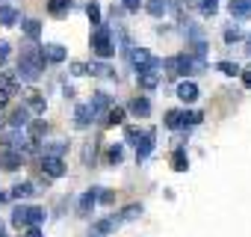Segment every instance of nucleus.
I'll use <instances>...</instances> for the list:
<instances>
[{"label":"nucleus","mask_w":251,"mask_h":237,"mask_svg":"<svg viewBox=\"0 0 251 237\" xmlns=\"http://www.w3.org/2000/svg\"><path fill=\"white\" fill-rule=\"evenodd\" d=\"M42 71H45L42 48H36V45L24 48V51H21V59H18V80L33 83V80H39V77H42Z\"/></svg>","instance_id":"f257e3e1"},{"label":"nucleus","mask_w":251,"mask_h":237,"mask_svg":"<svg viewBox=\"0 0 251 237\" xmlns=\"http://www.w3.org/2000/svg\"><path fill=\"white\" fill-rule=\"evenodd\" d=\"M92 51H95L100 59H106V57H112V54H115V42H112L109 27H103V24H98V27H95V33H92Z\"/></svg>","instance_id":"f03ea898"},{"label":"nucleus","mask_w":251,"mask_h":237,"mask_svg":"<svg viewBox=\"0 0 251 237\" xmlns=\"http://www.w3.org/2000/svg\"><path fill=\"white\" fill-rule=\"evenodd\" d=\"M157 68H163V59H154V57H151V62L136 71L142 89H157V83H160V71H157Z\"/></svg>","instance_id":"7ed1b4c3"},{"label":"nucleus","mask_w":251,"mask_h":237,"mask_svg":"<svg viewBox=\"0 0 251 237\" xmlns=\"http://www.w3.org/2000/svg\"><path fill=\"white\" fill-rule=\"evenodd\" d=\"M3 143H6V148H9V151H21V148H30V143H33V140H30L21 128H12V131L3 137Z\"/></svg>","instance_id":"20e7f679"},{"label":"nucleus","mask_w":251,"mask_h":237,"mask_svg":"<svg viewBox=\"0 0 251 237\" xmlns=\"http://www.w3.org/2000/svg\"><path fill=\"white\" fill-rule=\"evenodd\" d=\"M42 172H45L48 178H62V175H65V160L45 154V157H42Z\"/></svg>","instance_id":"39448f33"},{"label":"nucleus","mask_w":251,"mask_h":237,"mask_svg":"<svg viewBox=\"0 0 251 237\" xmlns=\"http://www.w3.org/2000/svg\"><path fill=\"white\" fill-rule=\"evenodd\" d=\"M166 68H169L172 74H189V71H192V59H189V57H169V59H166Z\"/></svg>","instance_id":"423d86ee"},{"label":"nucleus","mask_w":251,"mask_h":237,"mask_svg":"<svg viewBox=\"0 0 251 237\" xmlns=\"http://www.w3.org/2000/svg\"><path fill=\"white\" fill-rule=\"evenodd\" d=\"M42 57H45V62H65V57H68V51L62 48V45H45L42 48Z\"/></svg>","instance_id":"0eeeda50"},{"label":"nucleus","mask_w":251,"mask_h":237,"mask_svg":"<svg viewBox=\"0 0 251 237\" xmlns=\"http://www.w3.org/2000/svg\"><path fill=\"white\" fill-rule=\"evenodd\" d=\"M21 163H24V157H21V151H3L0 154V166H3L6 172H15V169H21Z\"/></svg>","instance_id":"6e6552de"},{"label":"nucleus","mask_w":251,"mask_h":237,"mask_svg":"<svg viewBox=\"0 0 251 237\" xmlns=\"http://www.w3.org/2000/svg\"><path fill=\"white\" fill-rule=\"evenodd\" d=\"M177 98H180V101H186V104L198 101V86H195L192 80H183V83L177 86Z\"/></svg>","instance_id":"1a4fd4ad"},{"label":"nucleus","mask_w":251,"mask_h":237,"mask_svg":"<svg viewBox=\"0 0 251 237\" xmlns=\"http://www.w3.org/2000/svg\"><path fill=\"white\" fill-rule=\"evenodd\" d=\"M74 118H77V128H89V125L95 122V113H92L89 104H80L77 113H74Z\"/></svg>","instance_id":"9d476101"},{"label":"nucleus","mask_w":251,"mask_h":237,"mask_svg":"<svg viewBox=\"0 0 251 237\" xmlns=\"http://www.w3.org/2000/svg\"><path fill=\"white\" fill-rule=\"evenodd\" d=\"M9 125H12V128H27V125H30V110H27V107H18V110L9 116Z\"/></svg>","instance_id":"9b49d317"},{"label":"nucleus","mask_w":251,"mask_h":237,"mask_svg":"<svg viewBox=\"0 0 251 237\" xmlns=\"http://www.w3.org/2000/svg\"><path fill=\"white\" fill-rule=\"evenodd\" d=\"M89 107H92V113H95V116L106 113V107H109V95H106V92H95V95H92V104H89Z\"/></svg>","instance_id":"f8f14e48"},{"label":"nucleus","mask_w":251,"mask_h":237,"mask_svg":"<svg viewBox=\"0 0 251 237\" xmlns=\"http://www.w3.org/2000/svg\"><path fill=\"white\" fill-rule=\"evenodd\" d=\"M95 205H98V187H92V190H86L80 196V213H89Z\"/></svg>","instance_id":"ddd939ff"},{"label":"nucleus","mask_w":251,"mask_h":237,"mask_svg":"<svg viewBox=\"0 0 251 237\" xmlns=\"http://www.w3.org/2000/svg\"><path fill=\"white\" fill-rule=\"evenodd\" d=\"M139 148H136V160H145L151 151H154V134H145L142 137V143H136Z\"/></svg>","instance_id":"4468645a"},{"label":"nucleus","mask_w":251,"mask_h":237,"mask_svg":"<svg viewBox=\"0 0 251 237\" xmlns=\"http://www.w3.org/2000/svg\"><path fill=\"white\" fill-rule=\"evenodd\" d=\"M68 9H71V0H48V12L56 18H62Z\"/></svg>","instance_id":"2eb2a0df"},{"label":"nucleus","mask_w":251,"mask_h":237,"mask_svg":"<svg viewBox=\"0 0 251 237\" xmlns=\"http://www.w3.org/2000/svg\"><path fill=\"white\" fill-rule=\"evenodd\" d=\"M130 113H133V116H148V113H151V101L142 98V95L133 98V101H130Z\"/></svg>","instance_id":"dca6fc26"},{"label":"nucleus","mask_w":251,"mask_h":237,"mask_svg":"<svg viewBox=\"0 0 251 237\" xmlns=\"http://www.w3.org/2000/svg\"><path fill=\"white\" fill-rule=\"evenodd\" d=\"M33 193H36V184H30V181H24V184H15V187H12V199H18V202H21V199H30Z\"/></svg>","instance_id":"f3484780"},{"label":"nucleus","mask_w":251,"mask_h":237,"mask_svg":"<svg viewBox=\"0 0 251 237\" xmlns=\"http://www.w3.org/2000/svg\"><path fill=\"white\" fill-rule=\"evenodd\" d=\"M172 166H175L177 172H186V166H189V157H186V148H175V154H172Z\"/></svg>","instance_id":"a211bd4d"},{"label":"nucleus","mask_w":251,"mask_h":237,"mask_svg":"<svg viewBox=\"0 0 251 237\" xmlns=\"http://www.w3.org/2000/svg\"><path fill=\"white\" fill-rule=\"evenodd\" d=\"M12 222L21 228V225H30V207L27 205H18L15 210H12Z\"/></svg>","instance_id":"6ab92c4d"},{"label":"nucleus","mask_w":251,"mask_h":237,"mask_svg":"<svg viewBox=\"0 0 251 237\" xmlns=\"http://www.w3.org/2000/svg\"><path fill=\"white\" fill-rule=\"evenodd\" d=\"M227 9H230V15L242 18V15H248V12H251V3H248V0H230Z\"/></svg>","instance_id":"aec40b11"},{"label":"nucleus","mask_w":251,"mask_h":237,"mask_svg":"<svg viewBox=\"0 0 251 237\" xmlns=\"http://www.w3.org/2000/svg\"><path fill=\"white\" fill-rule=\"evenodd\" d=\"M166 128H172V131L183 128V113H180V110H169V113H166Z\"/></svg>","instance_id":"412c9836"},{"label":"nucleus","mask_w":251,"mask_h":237,"mask_svg":"<svg viewBox=\"0 0 251 237\" xmlns=\"http://www.w3.org/2000/svg\"><path fill=\"white\" fill-rule=\"evenodd\" d=\"M142 216V205H127L121 210V216H118V222H130V219H139Z\"/></svg>","instance_id":"4be33fe9"},{"label":"nucleus","mask_w":251,"mask_h":237,"mask_svg":"<svg viewBox=\"0 0 251 237\" xmlns=\"http://www.w3.org/2000/svg\"><path fill=\"white\" fill-rule=\"evenodd\" d=\"M21 30H24L30 39H39V36H42V24H39L36 18H27V21L21 24Z\"/></svg>","instance_id":"5701e85b"},{"label":"nucleus","mask_w":251,"mask_h":237,"mask_svg":"<svg viewBox=\"0 0 251 237\" xmlns=\"http://www.w3.org/2000/svg\"><path fill=\"white\" fill-rule=\"evenodd\" d=\"M130 59H133V65H136V68H145V65L151 62V54H148L145 48H136V51L130 54Z\"/></svg>","instance_id":"b1692460"},{"label":"nucleus","mask_w":251,"mask_h":237,"mask_svg":"<svg viewBox=\"0 0 251 237\" xmlns=\"http://www.w3.org/2000/svg\"><path fill=\"white\" fill-rule=\"evenodd\" d=\"M18 21V12L12 9V6H0V24H3V27H12Z\"/></svg>","instance_id":"393cba45"},{"label":"nucleus","mask_w":251,"mask_h":237,"mask_svg":"<svg viewBox=\"0 0 251 237\" xmlns=\"http://www.w3.org/2000/svg\"><path fill=\"white\" fill-rule=\"evenodd\" d=\"M154 18H160V15H166V9H169V3L166 0H148V6H145Z\"/></svg>","instance_id":"a878e982"},{"label":"nucleus","mask_w":251,"mask_h":237,"mask_svg":"<svg viewBox=\"0 0 251 237\" xmlns=\"http://www.w3.org/2000/svg\"><path fill=\"white\" fill-rule=\"evenodd\" d=\"M121 122H124V110L121 107L106 110V125H121Z\"/></svg>","instance_id":"bb28decb"},{"label":"nucleus","mask_w":251,"mask_h":237,"mask_svg":"<svg viewBox=\"0 0 251 237\" xmlns=\"http://www.w3.org/2000/svg\"><path fill=\"white\" fill-rule=\"evenodd\" d=\"M198 9L204 15H216L219 12V0H198Z\"/></svg>","instance_id":"cd10ccee"},{"label":"nucleus","mask_w":251,"mask_h":237,"mask_svg":"<svg viewBox=\"0 0 251 237\" xmlns=\"http://www.w3.org/2000/svg\"><path fill=\"white\" fill-rule=\"evenodd\" d=\"M65 151H68V143H50L45 148V154H50V157H62Z\"/></svg>","instance_id":"c85d7f7f"},{"label":"nucleus","mask_w":251,"mask_h":237,"mask_svg":"<svg viewBox=\"0 0 251 237\" xmlns=\"http://www.w3.org/2000/svg\"><path fill=\"white\" fill-rule=\"evenodd\" d=\"M219 71H222V74H227V77H236L242 68H239L236 62H219Z\"/></svg>","instance_id":"c756f323"},{"label":"nucleus","mask_w":251,"mask_h":237,"mask_svg":"<svg viewBox=\"0 0 251 237\" xmlns=\"http://www.w3.org/2000/svg\"><path fill=\"white\" fill-rule=\"evenodd\" d=\"M86 15H89L92 24H100V6H98V3H89V6H86Z\"/></svg>","instance_id":"7c9ffc66"},{"label":"nucleus","mask_w":251,"mask_h":237,"mask_svg":"<svg viewBox=\"0 0 251 237\" xmlns=\"http://www.w3.org/2000/svg\"><path fill=\"white\" fill-rule=\"evenodd\" d=\"M89 74H98V77H106V74H109V65H106V62H92V65H89Z\"/></svg>","instance_id":"2f4dec72"},{"label":"nucleus","mask_w":251,"mask_h":237,"mask_svg":"<svg viewBox=\"0 0 251 237\" xmlns=\"http://www.w3.org/2000/svg\"><path fill=\"white\" fill-rule=\"evenodd\" d=\"M45 222V207H30V225H42Z\"/></svg>","instance_id":"473e14b6"},{"label":"nucleus","mask_w":251,"mask_h":237,"mask_svg":"<svg viewBox=\"0 0 251 237\" xmlns=\"http://www.w3.org/2000/svg\"><path fill=\"white\" fill-rule=\"evenodd\" d=\"M121 157H124V148L121 146H112L109 148V163H121Z\"/></svg>","instance_id":"72a5a7b5"},{"label":"nucleus","mask_w":251,"mask_h":237,"mask_svg":"<svg viewBox=\"0 0 251 237\" xmlns=\"http://www.w3.org/2000/svg\"><path fill=\"white\" fill-rule=\"evenodd\" d=\"M30 107H33L36 113H45V98H42V95H33V98H30Z\"/></svg>","instance_id":"f704fd0d"},{"label":"nucleus","mask_w":251,"mask_h":237,"mask_svg":"<svg viewBox=\"0 0 251 237\" xmlns=\"http://www.w3.org/2000/svg\"><path fill=\"white\" fill-rule=\"evenodd\" d=\"M71 74L83 77V74H89V65H86V62H74V65H71Z\"/></svg>","instance_id":"c9c22d12"},{"label":"nucleus","mask_w":251,"mask_h":237,"mask_svg":"<svg viewBox=\"0 0 251 237\" xmlns=\"http://www.w3.org/2000/svg\"><path fill=\"white\" fill-rule=\"evenodd\" d=\"M6 57H9V42H0V65L6 62Z\"/></svg>","instance_id":"e433bc0d"},{"label":"nucleus","mask_w":251,"mask_h":237,"mask_svg":"<svg viewBox=\"0 0 251 237\" xmlns=\"http://www.w3.org/2000/svg\"><path fill=\"white\" fill-rule=\"evenodd\" d=\"M239 39V30L233 27V30H225V42H236Z\"/></svg>","instance_id":"4c0bfd02"},{"label":"nucleus","mask_w":251,"mask_h":237,"mask_svg":"<svg viewBox=\"0 0 251 237\" xmlns=\"http://www.w3.org/2000/svg\"><path fill=\"white\" fill-rule=\"evenodd\" d=\"M136 140H142V134L136 128H127V143H136Z\"/></svg>","instance_id":"58836bf2"},{"label":"nucleus","mask_w":251,"mask_h":237,"mask_svg":"<svg viewBox=\"0 0 251 237\" xmlns=\"http://www.w3.org/2000/svg\"><path fill=\"white\" fill-rule=\"evenodd\" d=\"M124 9H127V12H136V9H139V0H124Z\"/></svg>","instance_id":"ea45409f"},{"label":"nucleus","mask_w":251,"mask_h":237,"mask_svg":"<svg viewBox=\"0 0 251 237\" xmlns=\"http://www.w3.org/2000/svg\"><path fill=\"white\" fill-rule=\"evenodd\" d=\"M45 131H48V125H42V122H36V125H33V134H36V137H42Z\"/></svg>","instance_id":"a19ab883"},{"label":"nucleus","mask_w":251,"mask_h":237,"mask_svg":"<svg viewBox=\"0 0 251 237\" xmlns=\"http://www.w3.org/2000/svg\"><path fill=\"white\" fill-rule=\"evenodd\" d=\"M112 199H115V196H112V193H98V202H103V205H109V202H112Z\"/></svg>","instance_id":"79ce46f5"},{"label":"nucleus","mask_w":251,"mask_h":237,"mask_svg":"<svg viewBox=\"0 0 251 237\" xmlns=\"http://www.w3.org/2000/svg\"><path fill=\"white\" fill-rule=\"evenodd\" d=\"M9 104V92L6 89H0V107H6Z\"/></svg>","instance_id":"37998d69"},{"label":"nucleus","mask_w":251,"mask_h":237,"mask_svg":"<svg viewBox=\"0 0 251 237\" xmlns=\"http://www.w3.org/2000/svg\"><path fill=\"white\" fill-rule=\"evenodd\" d=\"M239 74H242V83L251 86V68H245V71H239Z\"/></svg>","instance_id":"c03bdc74"},{"label":"nucleus","mask_w":251,"mask_h":237,"mask_svg":"<svg viewBox=\"0 0 251 237\" xmlns=\"http://www.w3.org/2000/svg\"><path fill=\"white\" fill-rule=\"evenodd\" d=\"M27 237H42V231H39V225H30V231H27Z\"/></svg>","instance_id":"a18cd8bd"},{"label":"nucleus","mask_w":251,"mask_h":237,"mask_svg":"<svg viewBox=\"0 0 251 237\" xmlns=\"http://www.w3.org/2000/svg\"><path fill=\"white\" fill-rule=\"evenodd\" d=\"M0 237H6V234H3V228H0Z\"/></svg>","instance_id":"49530a36"},{"label":"nucleus","mask_w":251,"mask_h":237,"mask_svg":"<svg viewBox=\"0 0 251 237\" xmlns=\"http://www.w3.org/2000/svg\"><path fill=\"white\" fill-rule=\"evenodd\" d=\"M0 125H3V118H0Z\"/></svg>","instance_id":"de8ad7c7"},{"label":"nucleus","mask_w":251,"mask_h":237,"mask_svg":"<svg viewBox=\"0 0 251 237\" xmlns=\"http://www.w3.org/2000/svg\"><path fill=\"white\" fill-rule=\"evenodd\" d=\"M248 54H251V48H248Z\"/></svg>","instance_id":"09e8293b"},{"label":"nucleus","mask_w":251,"mask_h":237,"mask_svg":"<svg viewBox=\"0 0 251 237\" xmlns=\"http://www.w3.org/2000/svg\"><path fill=\"white\" fill-rule=\"evenodd\" d=\"M248 3H251V0H248Z\"/></svg>","instance_id":"8fccbe9b"}]
</instances>
